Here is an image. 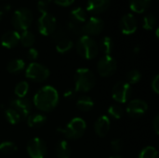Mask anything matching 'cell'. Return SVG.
Listing matches in <instances>:
<instances>
[{
    "instance_id": "6da1fadb",
    "label": "cell",
    "mask_w": 159,
    "mask_h": 158,
    "mask_svg": "<svg viewBox=\"0 0 159 158\" xmlns=\"http://www.w3.org/2000/svg\"><path fill=\"white\" fill-rule=\"evenodd\" d=\"M59 93L51 86L41 88L34 96V106L42 112H50L56 108L59 103Z\"/></svg>"
},
{
    "instance_id": "7a4b0ae2",
    "label": "cell",
    "mask_w": 159,
    "mask_h": 158,
    "mask_svg": "<svg viewBox=\"0 0 159 158\" xmlns=\"http://www.w3.org/2000/svg\"><path fill=\"white\" fill-rule=\"evenodd\" d=\"M96 83V78L92 71L88 68H79L75 74V91L89 92Z\"/></svg>"
},
{
    "instance_id": "3957f363",
    "label": "cell",
    "mask_w": 159,
    "mask_h": 158,
    "mask_svg": "<svg viewBox=\"0 0 159 158\" xmlns=\"http://www.w3.org/2000/svg\"><path fill=\"white\" fill-rule=\"evenodd\" d=\"M87 129V123L81 117L73 118L64 128H58L57 131L63 134L69 140L80 139Z\"/></svg>"
},
{
    "instance_id": "277c9868",
    "label": "cell",
    "mask_w": 159,
    "mask_h": 158,
    "mask_svg": "<svg viewBox=\"0 0 159 158\" xmlns=\"http://www.w3.org/2000/svg\"><path fill=\"white\" fill-rule=\"evenodd\" d=\"M76 50L82 58L92 60L99 53V46L92 37L84 34L79 37L76 43Z\"/></svg>"
},
{
    "instance_id": "5b68a950",
    "label": "cell",
    "mask_w": 159,
    "mask_h": 158,
    "mask_svg": "<svg viewBox=\"0 0 159 158\" xmlns=\"http://www.w3.org/2000/svg\"><path fill=\"white\" fill-rule=\"evenodd\" d=\"M11 22L15 31H26L33 22V14L28 8H19L13 13Z\"/></svg>"
},
{
    "instance_id": "8992f818",
    "label": "cell",
    "mask_w": 159,
    "mask_h": 158,
    "mask_svg": "<svg viewBox=\"0 0 159 158\" xmlns=\"http://www.w3.org/2000/svg\"><path fill=\"white\" fill-rule=\"evenodd\" d=\"M25 76L34 82H43L49 76V70L38 62L30 63L25 70Z\"/></svg>"
},
{
    "instance_id": "52a82bcc",
    "label": "cell",
    "mask_w": 159,
    "mask_h": 158,
    "mask_svg": "<svg viewBox=\"0 0 159 158\" xmlns=\"http://www.w3.org/2000/svg\"><path fill=\"white\" fill-rule=\"evenodd\" d=\"M57 28V20L56 18L49 12L42 13L37 20V29L38 32L44 35H51L52 33Z\"/></svg>"
},
{
    "instance_id": "ba28073f",
    "label": "cell",
    "mask_w": 159,
    "mask_h": 158,
    "mask_svg": "<svg viewBox=\"0 0 159 158\" xmlns=\"http://www.w3.org/2000/svg\"><path fill=\"white\" fill-rule=\"evenodd\" d=\"M117 68L116 61L111 55H104L101 58L97 64V70L101 76L109 77L112 76Z\"/></svg>"
},
{
    "instance_id": "9c48e42d",
    "label": "cell",
    "mask_w": 159,
    "mask_h": 158,
    "mask_svg": "<svg viewBox=\"0 0 159 158\" xmlns=\"http://www.w3.org/2000/svg\"><path fill=\"white\" fill-rule=\"evenodd\" d=\"M131 95V86L126 81L117 82L112 90L113 99L118 103H126Z\"/></svg>"
},
{
    "instance_id": "30bf717a",
    "label": "cell",
    "mask_w": 159,
    "mask_h": 158,
    "mask_svg": "<svg viewBox=\"0 0 159 158\" xmlns=\"http://www.w3.org/2000/svg\"><path fill=\"white\" fill-rule=\"evenodd\" d=\"M26 150L31 158H44L47 155L48 148L43 140L33 138L28 142Z\"/></svg>"
},
{
    "instance_id": "8fae6325",
    "label": "cell",
    "mask_w": 159,
    "mask_h": 158,
    "mask_svg": "<svg viewBox=\"0 0 159 158\" xmlns=\"http://www.w3.org/2000/svg\"><path fill=\"white\" fill-rule=\"evenodd\" d=\"M104 28V22L102 19L98 17H91L89 20L86 21V23L82 26L83 35L88 36H95L100 34Z\"/></svg>"
},
{
    "instance_id": "7c38bea8",
    "label": "cell",
    "mask_w": 159,
    "mask_h": 158,
    "mask_svg": "<svg viewBox=\"0 0 159 158\" xmlns=\"http://www.w3.org/2000/svg\"><path fill=\"white\" fill-rule=\"evenodd\" d=\"M148 110V104L145 101L141 99H134L131 100L126 108L127 114L133 117V118H139L145 115V113Z\"/></svg>"
},
{
    "instance_id": "4fadbf2b",
    "label": "cell",
    "mask_w": 159,
    "mask_h": 158,
    "mask_svg": "<svg viewBox=\"0 0 159 158\" xmlns=\"http://www.w3.org/2000/svg\"><path fill=\"white\" fill-rule=\"evenodd\" d=\"M10 107L17 111L21 118L28 117L32 112V103L26 98H14L10 101Z\"/></svg>"
},
{
    "instance_id": "5bb4252c",
    "label": "cell",
    "mask_w": 159,
    "mask_h": 158,
    "mask_svg": "<svg viewBox=\"0 0 159 158\" xmlns=\"http://www.w3.org/2000/svg\"><path fill=\"white\" fill-rule=\"evenodd\" d=\"M119 27H120L121 32L126 35H130V34H134L138 28L137 20H136L134 15L131 13L125 14L120 20Z\"/></svg>"
},
{
    "instance_id": "9a60e30c",
    "label": "cell",
    "mask_w": 159,
    "mask_h": 158,
    "mask_svg": "<svg viewBox=\"0 0 159 158\" xmlns=\"http://www.w3.org/2000/svg\"><path fill=\"white\" fill-rule=\"evenodd\" d=\"M20 43V34L15 30L5 32L1 36V45L6 48H13Z\"/></svg>"
},
{
    "instance_id": "2e32d148",
    "label": "cell",
    "mask_w": 159,
    "mask_h": 158,
    "mask_svg": "<svg viewBox=\"0 0 159 158\" xmlns=\"http://www.w3.org/2000/svg\"><path fill=\"white\" fill-rule=\"evenodd\" d=\"M110 127H111V122L109 116L102 115L96 120L94 124V130L99 137L102 138L107 135V133L110 130Z\"/></svg>"
},
{
    "instance_id": "e0dca14e",
    "label": "cell",
    "mask_w": 159,
    "mask_h": 158,
    "mask_svg": "<svg viewBox=\"0 0 159 158\" xmlns=\"http://www.w3.org/2000/svg\"><path fill=\"white\" fill-rule=\"evenodd\" d=\"M110 6V0H88L87 10L93 14L104 12Z\"/></svg>"
},
{
    "instance_id": "ac0fdd59",
    "label": "cell",
    "mask_w": 159,
    "mask_h": 158,
    "mask_svg": "<svg viewBox=\"0 0 159 158\" xmlns=\"http://www.w3.org/2000/svg\"><path fill=\"white\" fill-rule=\"evenodd\" d=\"M47 121V117L42 114L29 115L27 117V125L32 129L41 128Z\"/></svg>"
},
{
    "instance_id": "d6986e66",
    "label": "cell",
    "mask_w": 159,
    "mask_h": 158,
    "mask_svg": "<svg viewBox=\"0 0 159 158\" xmlns=\"http://www.w3.org/2000/svg\"><path fill=\"white\" fill-rule=\"evenodd\" d=\"M55 154L58 158L71 157V147L66 141H61L56 144Z\"/></svg>"
},
{
    "instance_id": "ffe728a7",
    "label": "cell",
    "mask_w": 159,
    "mask_h": 158,
    "mask_svg": "<svg viewBox=\"0 0 159 158\" xmlns=\"http://www.w3.org/2000/svg\"><path fill=\"white\" fill-rule=\"evenodd\" d=\"M151 4V0H129L130 9L136 13L145 12Z\"/></svg>"
},
{
    "instance_id": "44dd1931",
    "label": "cell",
    "mask_w": 159,
    "mask_h": 158,
    "mask_svg": "<svg viewBox=\"0 0 159 158\" xmlns=\"http://www.w3.org/2000/svg\"><path fill=\"white\" fill-rule=\"evenodd\" d=\"M94 106V102L89 96H80L76 101V107L81 112H89Z\"/></svg>"
},
{
    "instance_id": "7402d4cb",
    "label": "cell",
    "mask_w": 159,
    "mask_h": 158,
    "mask_svg": "<svg viewBox=\"0 0 159 158\" xmlns=\"http://www.w3.org/2000/svg\"><path fill=\"white\" fill-rule=\"evenodd\" d=\"M70 18L72 20V21L75 22V23H83L87 21V12L83 7H75L74 9L71 10L70 12Z\"/></svg>"
},
{
    "instance_id": "603a6c76",
    "label": "cell",
    "mask_w": 159,
    "mask_h": 158,
    "mask_svg": "<svg viewBox=\"0 0 159 158\" xmlns=\"http://www.w3.org/2000/svg\"><path fill=\"white\" fill-rule=\"evenodd\" d=\"M25 67V62L22 59H14L8 62L7 70L10 74H18L21 72Z\"/></svg>"
},
{
    "instance_id": "cb8c5ba5",
    "label": "cell",
    "mask_w": 159,
    "mask_h": 158,
    "mask_svg": "<svg viewBox=\"0 0 159 158\" xmlns=\"http://www.w3.org/2000/svg\"><path fill=\"white\" fill-rule=\"evenodd\" d=\"M34 41H35V37L32 32L26 30L23 31L21 34H20V42L23 47H32L33 45L34 44Z\"/></svg>"
},
{
    "instance_id": "d4e9b609",
    "label": "cell",
    "mask_w": 159,
    "mask_h": 158,
    "mask_svg": "<svg viewBox=\"0 0 159 158\" xmlns=\"http://www.w3.org/2000/svg\"><path fill=\"white\" fill-rule=\"evenodd\" d=\"M4 115H5V118L7 119V121L11 125H17L22 119L21 116L20 115V114L11 107L5 109Z\"/></svg>"
},
{
    "instance_id": "484cf974",
    "label": "cell",
    "mask_w": 159,
    "mask_h": 158,
    "mask_svg": "<svg viewBox=\"0 0 159 158\" xmlns=\"http://www.w3.org/2000/svg\"><path fill=\"white\" fill-rule=\"evenodd\" d=\"M73 47H74L73 41L66 37V38H63V39L57 42L56 50L61 54H64V53L68 52L69 50H71Z\"/></svg>"
},
{
    "instance_id": "4316f807",
    "label": "cell",
    "mask_w": 159,
    "mask_h": 158,
    "mask_svg": "<svg viewBox=\"0 0 159 158\" xmlns=\"http://www.w3.org/2000/svg\"><path fill=\"white\" fill-rule=\"evenodd\" d=\"M18 150L17 145L12 142H3L0 143V154L5 156H11Z\"/></svg>"
},
{
    "instance_id": "83f0119b",
    "label": "cell",
    "mask_w": 159,
    "mask_h": 158,
    "mask_svg": "<svg viewBox=\"0 0 159 158\" xmlns=\"http://www.w3.org/2000/svg\"><path fill=\"white\" fill-rule=\"evenodd\" d=\"M101 49L104 55H111L114 50V41L109 36H104L101 41Z\"/></svg>"
},
{
    "instance_id": "f1b7e54d",
    "label": "cell",
    "mask_w": 159,
    "mask_h": 158,
    "mask_svg": "<svg viewBox=\"0 0 159 158\" xmlns=\"http://www.w3.org/2000/svg\"><path fill=\"white\" fill-rule=\"evenodd\" d=\"M29 91V84L26 81H21L15 86L14 93L17 98H25Z\"/></svg>"
},
{
    "instance_id": "f546056e",
    "label": "cell",
    "mask_w": 159,
    "mask_h": 158,
    "mask_svg": "<svg viewBox=\"0 0 159 158\" xmlns=\"http://www.w3.org/2000/svg\"><path fill=\"white\" fill-rule=\"evenodd\" d=\"M156 25H157V18H156V16L154 14L149 13V14H146L143 17V29L151 31L156 27Z\"/></svg>"
},
{
    "instance_id": "4dcf8cb0",
    "label": "cell",
    "mask_w": 159,
    "mask_h": 158,
    "mask_svg": "<svg viewBox=\"0 0 159 158\" xmlns=\"http://www.w3.org/2000/svg\"><path fill=\"white\" fill-rule=\"evenodd\" d=\"M139 158H158V152L155 147L147 146L141 151Z\"/></svg>"
},
{
    "instance_id": "1f68e13d",
    "label": "cell",
    "mask_w": 159,
    "mask_h": 158,
    "mask_svg": "<svg viewBox=\"0 0 159 158\" xmlns=\"http://www.w3.org/2000/svg\"><path fill=\"white\" fill-rule=\"evenodd\" d=\"M107 112H108L109 116H111L112 118H115V119H120L123 115V109L121 106H119L117 104L110 105Z\"/></svg>"
},
{
    "instance_id": "d6a6232c",
    "label": "cell",
    "mask_w": 159,
    "mask_h": 158,
    "mask_svg": "<svg viewBox=\"0 0 159 158\" xmlns=\"http://www.w3.org/2000/svg\"><path fill=\"white\" fill-rule=\"evenodd\" d=\"M67 30L69 33H71L74 35H78L82 36L83 35V31H82V26L78 23H75L74 21H69L67 23Z\"/></svg>"
},
{
    "instance_id": "836d02e7",
    "label": "cell",
    "mask_w": 159,
    "mask_h": 158,
    "mask_svg": "<svg viewBox=\"0 0 159 158\" xmlns=\"http://www.w3.org/2000/svg\"><path fill=\"white\" fill-rule=\"evenodd\" d=\"M141 78H142V74L139 71L131 70L127 74V81L126 82H128L129 85H133V84L140 82Z\"/></svg>"
},
{
    "instance_id": "e575fe53",
    "label": "cell",
    "mask_w": 159,
    "mask_h": 158,
    "mask_svg": "<svg viewBox=\"0 0 159 158\" xmlns=\"http://www.w3.org/2000/svg\"><path fill=\"white\" fill-rule=\"evenodd\" d=\"M66 36H67V32L65 29H62V28H58V29L56 28L55 31L51 34L52 39L56 42H58L63 38H66Z\"/></svg>"
},
{
    "instance_id": "d590c367",
    "label": "cell",
    "mask_w": 159,
    "mask_h": 158,
    "mask_svg": "<svg viewBox=\"0 0 159 158\" xmlns=\"http://www.w3.org/2000/svg\"><path fill=\"white\" fill-rule=\"evenodd\" d=\"M50 2H51L50 0H38V2H37V9H38V11L41 14L45 13V12H48Z\"/></svg>"
},
{
    "instance_id": "8d00e7d4",
    "label": "cell",
    "mask_w": 159,
    "mask_h": 158,
    "mask_svg": "<svg viewBox=\"0 0 159 158\" xmlns=\"http://www.w3.org/2000/svg\"><path fill=\"white\" fill-rule=\"evenodd\" d=\"M111 148H112V151L115 152V153H119L122 148H123V142L119 139H116L114 141H112L111 142Z\"/></svg>"
},
{
    "instance_id": "74e56055",
    "label": "cell",
    "mask_w": 159,
    "mask_h": 158,
    "mask_svg": "<svg viewBox=\"0 0 159 158\" xmlns=\"http://www.w3.org/2000/svg\"><path fill=\"white\" fill-rule=\"evenodd\" d=\"M151 88L156 94H159V75L156 74L151 82Z\"/></svg>"
},
{
    "instance_id": "f35d334b",
    "label": "cell",
    "mask_w": 159,
    "mask_h": 158,
    "mask_svg": "<svg viewBox=\"0 0 159 158\" xmlns=\"http://www.w3.org/2000/svg\"><path fill=\"white\" fill-rule=\"evenodd\" d=\"M27 58L30 61H35L38 58V50L34 47H30L27 51Z\"/></svg>"
},
{
    "instance_id": "ab89813d",
    "label": "cell",
    "mask_w": 159,
    "mask_h": 158,
    "mask_svg": "<svg viewBox=\"0 0 159 158\" xmlns=\"http://www.w3.org/2000/svg\"><path fill=\"white\" fill-rule=\"evenodd\" d=\"M50 1L60 7H69L75 2V0H50Z\"/></svg>"
},
{
    "instance_id": "60d3db41",
    "label": "cell",
    "mask_w": 159,
    "mask_h": 158,
    "mask_svg": "<svg viewBox=\"0 0 159 158\" xmlns=\"http://www.w3.org/2000/svg\"><path fill=\"white\" fill-rule=\"evenodd\" d=\"M75 95H76V92L75 91V89H67L63 94L64 98L67 100H74L75 98Z\"/></svg>"
},
{
    "instance_id": "b9f144b4",
    "label": "cell",
    "mask_w": 159,
    "mask_h": 158,
    "mask_svg": "<svg viewBox=\"0 0 159 158\" xmlns=\"http://www.w3.org/2000/svg\"><path fill=\"white\" fill-rule=\"evenodd\" d=\"M153 127H154V130L156 132L157 135L159 134V115H157L155 119H154V122H153Z\"/></svg>"
},
{
    "instance_id": "7bdbcfd3",
    "label": "cell",
    "mask_w": 159,
    "mask_h": 158,
    "mask_svg": "<svg viewBox=\"0 0 159 158\" xmlns=\"http://www.w3.org/2000/svg\"><path fill=\"white\" fill-rule=\"evenodd\" d=\"M10 9V7L9 6H5L4 7H3V11H7V10H9Z\"/></svg>"
},
{
    "instance_id": "ee69618b",
    "label": "cell",
    "mask_w": 159,
    "mask_h": 158,
    "mask_svg": "<svg viewBox=\"0 0 159 158\" xmlns=\"http://www.w3.org/2000/svg\"><path fill=\"white\" fill-rule=\"evenodd\" d=\"M140 52V47H135L134 48V53H139Z\"/></svg>"
},
{
    "instance_id": "f6af8a7d",
    "label": "cell",
    "mask_w": 159,
    "mask_h": 158,
    "mask_svg": "<svg viewBox=\"0 0 159 158\" xmlns=\"http://www.w3.org/2000/svg\"><path fill=\"white\" fill-rule=\"evenodd\" d=\"M110 158H122L121 156H111Z\"/></svg>"
},
{
    "instance_id": "bcb514c9",
    "label": "cell",
    "mask_w": 159,
    "mask_h": 158,
    "mask_svg": "<svg viewBox=\"0 0 159 158\" xmlns=\"http://www.w3.org/2000/svg\"><path fill=\"white\" fill-rule=\"evenodd\" d=\"M2 17H3V11H1V10H0V20H1Z\"/></svg>"
}]
</instances>
